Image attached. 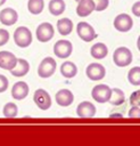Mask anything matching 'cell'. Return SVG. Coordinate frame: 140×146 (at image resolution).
<instances>
[{"label":"cell","instance_id":"cell-29","mask_svg":"<svg viewBox=\"0 0 140 146\" xmlns=\"http://www.w3.org/2000/svg\"><path fill=\"white\" fill-rule=\"evenodd\" d=\"M7 88H8V79L3 74H0V92L6 91Z\"/></svg>","mask_w":140,"mask_h":146},{"label":"cell","instance_id":"cell-31","mask_svg":"<svg viewBox=\"0 0 140 146\" xmlns=\"http://www.w3.org/2000/svg\"><path fill=\"white\" fill-rule=\"evenodd\" d=\"M132 13H133L134 16L140 17V1L139 0L133 3V6H132Z\"/></svg>","mask_w":140,"mask_h":146},{"label":"cell","instance_id":"cell-15","mask_svg":"<svg viewBox=\"0 0 140 146\" xmlns=\"http://www.w3.org/2000/svg\"><path fill=\"white\" fill-rule=\"evenodd\" d=\"M76 114L80 117H93L96 115V106L91 102H82L76 107Z\"/></svg>","mask_w":140,"mask_h":146},{"label":"cell","instance_id":"cell-2","mask_svg":"<svg viewBox=\"0 0 140 146\" xmlns=\"http://www.w3.org/2000/svg\"><path fill=\"white\" fill-rule=\"evenodd\" d=\"M14 41L20 48H26L32 43V33L28 27L19 26L14 32Z\"/></svg>","mask_w":140,"mask_h":146},{"label":"cell","instance_id":"cell-8","mask_svg":"<svg viewBox=\"0 0 140 146\" xmlns=\"http://www.w3.org/2000/svg\"><path fill=\"white\" fill-rule=\"evenodd\" d=\"M73 46L68 40H58L53 44V52L59 58H67L72 55Z\"/></svg>","mask_w":140,"mask_h":146},{"label":"cell","instance_id":"cell-23","mask_svg":"<svg viewBox=\"0 0 140 146\" xmlns=\"http://www.w3.org/2000/svg\"><path fill=\"white\" fill-rule=\"evenodd\" d=\"M43 8H44V1L43 0H28V2H27V9L33 15L41 14Z\"/></svg>","mask_w":140,"mask_h":146},{"label":"cell","instance_id":"cell-32","mask_svg":"<svg viewBox=\"0 0 140 146\" xmlns=\"http://www.w3.org/2000/svg\"><path fill=\"white\" fill-rule=\"evenodd\" d=\"M6 1H7V0H0V6H1V5H3Z\"/></svg>","mask_w":140,"mask_h":146},{"label":"cell","instance_id":"cell-26","mask_svg":"<svg viewBox=\"0 0 140 146\" xmlns=\"http://www.w3.org/2000/svg\"><path fill=\"white\" fill-rule=\"evenodd\" d=\"M129 103L131 106H139L140 104V90L133 91L129 98Z\"/></svg>","mask_w":140,"mask_h":146},{"label":"cell","instance_id":"cell-21","mask_svg":"<svg viewBox=\"0 0 140 146\" xmlns=\"http://www.w3.org/2000/svg\"><path fill=\"white\" fill-rule=\"evenodd\" d=\"M66 5L64 0H50L48 5V9L51 15L53 16H59L65 11Z\"/></svg>","mask_w":140,"mask_h":146},{"label":"cell","instance_id":"cell-5","mask_svg":"<svg viewBox=\"0 0 140 146\" xmlns=\"http://www.w3.org/2000/svg\"><path fill=\"white\" fill-rule=\"evenodd\" d=\"M35 34H36L38 41H40V42H48V41H50L53 38L55 29H53V26L50 23L44 22V23H41L36 27Z\"/></svg>","mask_w":140,"mask_h":146},{"label":"cell","instance_id":"cell-20","mask_svg":"<svg viewBox=\"0 0 140 146\" xmlns=\"http://www.w3.org/2000/svg\"><path fill=\"white\" fill-rule=\"evenodd\" d=\"M60 73L63 74V76H65L66 79H71L74 78L77 73V67L73 62H64L60 66Z\"/></svg>","mask_w":140,"mask_h":146},{"label":"cell","instance_id":"cell-7","mask_svg":"<svg viewBox=\"0 0 140 146\" xmlns=\"http://www.w3.org/2000/svg\"><path fill=\"white\" fill-rule=\"evenodd\" d=\"M76 32L77 35L84 41V42H90L93 39L97 38V34L94 32V29L87 22H80L77 23L76 26Z\"/></svg>","mask_w":140,"mask_h":146},{"label":"cell","instance_id":"cell-9","mask_svg":"<svg viewBox=\"0 0 140 146\" xmlns=\"http://www.w3.org/2000/svg\"><path fill=\"white\" fill-rule=\"evenodd\" d=\"M85 73H87V76L90 80H92V81H100V80H102L105 78L106 70L99 63H91V64H89L87 66Z\"/></svg>","mask_w":140,"mask_h":146},{"label":"cell","instance_id":"cell-6","mask_svg":"<svg viewBox=\"0 0 140 146\" xmlns=\"http://www.w3.org/2000/svg\"><path fill=\"white\" fill-rule=\"evenodd\" d=\"M112 95V89L107 84H97L92 88L91 96L98 103H107Z\"/></svg>","mask_w":140,"mask_h":146},{"label":"cell","instance_id":"cell-17","mask_svg":"<svg viewBox=\"0 0 140 146\" xmlns=\"http://www.w3.org/2000/svg\"><path fill=\"white\" fill-rule=\"evenodd\" d=\"M30 71V64L26 59H23V58H17V62H16V65L14 68L10 70V73L14 75V76H24L28 73Z\"/></svg>","mask_w":140,"mask_h":146},{"label":"cell","instance_id":"cell-18","mask_svg":"<svg viewBox=\"0 0 140 146\" xmlns=\"http://www.w3.org/2000/svg\"><path fill=\"white\" fill-rule=\"evenodd\" d=\"M90 54H91V56H92L93 58H96V59H102V58H105V57L107 56V54H108V48H107V46H106L105 43H102V42H97V43H94V44L91 47Z\"/></svg>","mask_w":140,"mask_h":146},{"label":"cell","instance_id":"cell-27","mask_svg":"<svg viewBox=\"0 0 140 146\" xmlns=\"http://www.w3.org/2000/svg\"><path fill=\"white\" fill-rule=\"evenodd\" d=\"M93 1H94V10L97 11L105 10L109 5V0H93Z\"/></svg>","mask_w":140,"mask_h":146},{"label":"cell","instance_id":"cell-12","mask_svg":"<svg viewBox=\"0 0 140 146\" xmlns=\"http://www.w3.org/2000/svg\"><path fill=\"white\" fill-rule=\"evenodd\" d=\"M55 98H56V103L63 107L69 106L74 102V95L68 89H60L59 91L56 92Z\"/></svg>","mask_w":140,"mask_h":146},{"label":"cell","instance_id":"cell-16","mask_svg":"<svg viewBox=\"0 0 140 146\" xmlns=\"http://www.w3.org/2000/svg\"><path fill=\"white\" fill-rule=\"evenodd\" d=\"M76 14L80 17H87L94 10V1L93 0H80L77 2Z\"/></svg>","mask_w":140,"mask_h":146},{"label":"cell","instance_id":"cell-28","mask_svg":"<svg viewBox=\"0 0 140 146\" xmlns=\"http://www.w3.org/2000/svg\"><path fill=\"white\" fill-rule=\"evenodd\" d=\"M9 40V32L5 29H0V47L5 46Z\"/></svg>","mask_w":140,"mask_h":146},{"label":"cell","instance_id":"cell-30","mask_svg":"<svg viewBox=\"0 0 140 146\" xmlns=\"http://www.w3.org/2000/svg\"><path fill=\"white\" fill-rule=\"evenodd\" d=\"M129 116L130 117H139L140 116V108H139V106H132L129 110Z\"/></svg>","mask_w":140,"mask_h":146},{"label":"cell","instance_id":"cell-3","mask_svg":"<svg viewBox=\"0 0 140 146\" xmlns=\"http://www.w3.org/2000/svg\"><path fill=\"white\" fill-rule=\"evenodd\" d=\"M56 67H57L56 60L52 57H46L42 59V62L38 67V75L43 79L50 78L55 73Z\"/></svg>","mask_w":140,"mask_h":146},{"label":"cell","instance_id":"cell-10","mask_svg":"<svg viewBox=\"0 0 140 146\" xmlns=\"http://www.w3.org/2000/svg\"><path fill=\"white\" fill-rule=\"evenodd\" d=\"M133 26V21L127 14H120L114 19V27L120 32H129Z\"/></svg>","mask_w":140,"mask_h":146},{"label":"cell","instance_id":"cell-33","mask_svg":"<svg viewBox=\"0 0 140 146\" xmlns=\"http://www.w3.org/2000/svg\"><path fill=\"white\" fill-rule=\"evenodd\" d=\"M75 1H76V2H79V1H80V0H75Z\"/></svg>","mask_w":140,"mask_h":146},{"label":"cell","instance_id":"cell-11","mask_svg":"<svg viewBox=\"0 0 140 146\" xmlns=\"http://www.w3.org/2000/svg\"><path fill=\"white\" fill-rule=\"evenodd\" d=\"M16 62H17V57L13 52L7 50L0 51V68L10 71L11 68L15 67Z\"/></svg>","mask_w":140,"mask_h":146},{"label":"cell","instance_id":"cell-14","mask_svg":"<svg viewBox=\"0 0 140 146\" xmlns=\"http://www.w3.org/2000/svg\"><path fill=\"white\" fill-rule=\"evenodd\" d=\"M18 19V14L13 8H5L0 11V22L6 26L14 25Z\"/></svg>","mask_w":140,"mask_h":146},{"label":"cell","instance_id":"cell-19","mask_svg":"<svg viewBox=\"0 0 140 146\" xmlns=\"http://www.w3.org/2000/svg\"><path fill=\"white\" fill-rule=\"evenodd\" d=\"M57 30L60 35H68L73 31V22L67 17L60 18L57 22Z\"/></svg>","mask_w":140,"mask_h":146},{"label":"cell","instance_id":"cell-1","mask_svg":"<svg viewBox=\"0 0 140 146\" xmlns=\"http://www.w3.org/2000/svg\"><path fill=\"white\" fill-rule=\"evenodd\" d=\"M132 58H133L132 52L126 47H118L117 49H115L113 54V60L115 65L120 67H125L129 64H131Z\"/></svg>","mask_w":140,"mask_h":146},{"label":"cell","instance_id":"cell-4","mask_svg":"<svg viewBox=\"0 0 140 146\" xmlns=\"http://www.w3.org/2000/svg\"><path fill=\"white\" fill-rule=\"evenodd\" d=\"M33 100H34L35 105L42 111H47L51 106V97L42 88H39L35 90V92L33 95Z\"/></svg>","mask_w":140,"mask_h":146},{"label":"cell","instance_id":"cell-22","mask_svg":"<svg viewBox=\"0 0 140 146\" xmlns=\"http://www.w3.org/2000/svg\"><path fill=\"white\" fill-rule=\"evenodd\" d=\"M124 100H125L124 92L118 88H113L112 89V95H110L108 102L114 106H118V105H122L124 103Z\"/></svg>","mask_w":140,"mask_h":146},{"label":"cell","instance_id":"cell-13","mask_svg":"<svg viewBox=\"0 0 140 146\" xmlns=\"http://www.w3.org/2000/svg\"><path fill=\"white\" fill-rule=\"evenodd\" d=\"M28 84L24 81L16 82L11 88V97L16 100H22L28 95Z\"/></svg>","mask_w":140,"mask_h":146},{"label":"cell","instance_id":"cell-24","mask_svg":"<svg viewBox=\"0 0 140 146\" xmlns=\"http://www.w3.org/2000/svg\"><path fill=\"white\" fill-rule=\"evenodd\" d=\"M127 80L133 86H139L140 84V67L139 66H134L129 71Z\"/></svg>","mask_w":140,"mask_h":146},{"label":"cell","instance_id":"cell-25","mask_svg":"<svg viewBox=\"0 0 140 146\" xmlns=\"http://www.w3.org/2000/svg\"><path fill=\"white\" fill-rule=\"evenodd\" d=\"M2 113H3V115L6 117H15L18 114V107H17V105L15 103L9 102L3 106Z\"/></svg>","mask_w":140,"mask_h":146}]
</instances>
